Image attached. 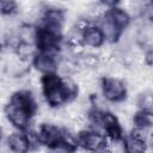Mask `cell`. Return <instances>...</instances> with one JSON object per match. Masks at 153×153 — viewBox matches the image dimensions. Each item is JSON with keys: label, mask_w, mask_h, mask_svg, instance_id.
Wrapping results in <instances>:
<instances>
[{"label": "cell", "mask_w": 153, "mask_h": 153, "mask_svg": "<svg viewBox=\"0 0 153 153\" xmlns=\"http://www.w3.org/2000/svg\"><path fill=\"white\" fill-rule=\"evenodd\" d=\"M37 111V103L27 90L16 91L4 108V114L11 126L18 130L29 128L31 118Z\"/></svg>", "instance_id": "6da1fadb"}, {"label": "cell", "mask_w": 153, "mask_h": 153, "mask_svg": "<svg viewBox=\"0 0 153 153\" xmlns=\"http://www.w3.org/2000/svg\"><path fill=\"white\" fill-rule=\"evenodd\" d=\"M41 85L45 102L50 108H60L71 102V98L63 86L62 76L57 73L42 75Z\"/></svg>", "instance_id": "7a4b0ae2"}, {"label": "cell", "mask_w": 153, "mask_h": 153, "mask_svg": "<svg viewBox=\"0 0 153 153\" xmlns=\"http://www.w3.org/2000/svg\"><path fill=\"white\" fill-rule=\"evenodd\" d=\"M36 38H35V47L37 51H45V53H59L61 43H62V31L36 26Z\"/></svg>", "instance_id": "3957f363"}, {"label": "cell", "mask_w": 153, "mask_h": 153, "mask_svg": "<svg viewBox=\"0 0 153 153\" xmlns=\"http://www.w3.org/2000/svg\"><path fill=\"white\" fill-rule=\"evenodd\" d=\"M78 146L81 149L98 153L106 148L108 137L100 131L94 129H82L76 134Z\"/></svg>", "instance_id": "277c9868"}, {"label": "cell", "mask_w": 153, "mask_h": 153, "mask_svg": "<svg viewBox=\"0 0 153 153\" xmlns=\"http://www.w3.org/2000/svg\"><path fill=\"white\" fill-rule=\"evenodd\" d=\"M100 88L104 99L111 103H120L127 98V85L115 76H104L100 80Z\"/></svg>", "instance_id": "5b68a950"}, {"label": "cell", "mask_w": 153, "mask_h": 153, "mask_svg": "<svg viewBox=\"0 0 153 153\" xmlns=\"http://www.w3.org/2000/svg\"><path fill=\"white\" fill-rule=\"evenodd\" d=\"M57 62L59 59L56 53H45V51H37L31 61L33 68L37 72L42 73L43 75L56 73Z\"/></svg>", "instance_id": "8992f818"}, {"label": "cell", "mask_w": 153, "mask_h": 153, "mask_svg": "<svg viewBox=\"0 0 153 153\" xmlns=\"http://www.w3.org/2000/svg\"><path fill=\"white\" fill-rule=\"evenodd\" d=\"M35 130H36L39 145L53 147L60 143L61 127H57L56 124H53V123H42Z\"/></svg>", "instance_id": "52a82bcc"}, {"label": "cell", "mask_w": 153, "mask_h": 153, "mask_svg": "<svg viewBox=\"0 0 153 153\" xmlns=\"http://www.w3.org/2000/svg\"><path fill=\"white\" fill-rule=\"evenodd\" d=\"M104 16H105L121 32H123V31L129 26L130 20H131L129 13H128L124 8H122V7L117 6V5H116V6H112V7H110V8H108V10L105 11Z\"/></svg>", "instance_id": "ba28073f"}, {"label": "cell", "mask_w": 153, "mask_h": 153, "mask_svg": "<svg viewBox=\"0 0 153 153\" xmlns=\"http://www.w3.org/2000/svg\"><path fill=\"white\" fill-rule=\"evenodd\" d=\"M7 147L12 153H29L31 151L24 130L10 134V136L7 137Z\"/></svg>", "instance_id": "9c48e42d"}, {"label": "cell", "mask_w": 153, "mask_h": 153, "mask_svg": "<svg viewBox=\"0 0 153 153\" xmlns=\"http://www.w3.org/2000/svg\"><path fill=\"white\" fill-rule=\"evenodd\" d=\"M81 38H82V42H84L85 47L99 48L105 43L100 29L94 24H92L90 27H87L81 33Z\"/></svg>", "instance_id": "30bf717a"}, {"label": "cell", "mask_w": 153, "mask_h": 153, "mask_svg": "<svg viewBox=\"0 0 153 153\" xmlns=\"http://www.w3.org/2000/svg\"><path fill=\"white\" fill-rule=\"evenodd\" d=\"M99 29H100V31H102V33H103V37H104V41L105 42H109V43H116L118 39H120V37H121V35H122V32L105 17V16H103L100 19H99V22H98V24H96Z\"/></svg>", "instance_id": "8fae6325"}, {"label": "cell", "mask_w": 153, "mask_h": 153, "mask_svg": "<svg viewBox=\"0 0 153 153\" xmlns=\"http://www.w3.org/2000/svg\"><path fill=\"white\" fill-rule=\"evenodd\" d=\"M63 42H65V45L68 49V51L73 55V57H80L84 54L85 44L82 42L81 35L73 31L63 39Z\"/></svg>", "instance_id": "7c38bea8"}, {"label": "cell", "mask_w": 153, "mask_h": 153, "mask_svg": "<svg viewBox=\"0 0 153 153\" xmlns=\"http://www.w3.org/2000/svg\"><path fill=\"white\" fill-rule=\"evenodd\" d=\"M13 53H14L16 57L19 61H22V62H29V61H32L33 56L37 53V49H36V47H35L33 43L20 41L19 44L13 49Z\"/></svg>", "instance_id": "4fadbf2b"}, {"label": "cell", "mask_w": 153, "mask_h": 153, "mask_svg": "<svg viewBox=\"0 0 153 153\" xmlns=\"http://www.w3.org/2000/svg\"><path fill=\"white\" fill-rule=\"evenodd\" d=\"M148 145L141 140H137L130 135L122 139V151L123 153H147Z\"/></svg>", "instance_id": "5bb4252c"}, {"label": "cell", "mask_w": 153, "mask_h": 153, "mask_svg": "<svg viewBox=\"0 0 153 153\" xmlns=\"http://www.w3.org/2000/svg\"><path fill=\"white\" fill-rule=\"evenodd\" d=\"M79 66L81 69H88V71H93L97 69L100 65V55L94 54V53H87V54H82L79 59H78Z\"/></svg>", "instance_id": "9a60e30c"}, {"label": "cell", "mask_w": 153, "mask_h": 153, "mask_svg": "<svg viewBox=\"0 0 153 153\" xmlns=\"http://www.w3.org/2000/svg\"><path fill=\"white\" fill-rule=\"evenodd\" d=\"M134 127L139 128H152L153 126V111L137 110L133 116Z\"/></svg>", "instance_id": "2e32d148"}, {"label": "cell", "mask_w": 153, "mask_h": 153, "mask_svg": "<svg viewBox=\"0 0 153 153\" xmlns=\"http://www.w3.org/2000/svg\"><path fill=\"white\" fill-rule=\"evenodd\" d=\"M130 136L143 141L145 143H147L148 146L152 142V128H139V127H134L129 134Z\"/></svg>", "instance_id": "e0dca14e"}, {"label": "cell", "mask_w": 153, "mask_h": 153, "mask_svg": "<svg viewBox=\"0 0 153 153\" xmlns=\"http://www.w3.org/2000/svg\"><path fill=\"white\" fill-rule=\"evenodd\" d=\"M18 11H19L18 2H16L13 0H1L0 1V14L11 17V16H14L16 13H18Z\"/></svg>", "instance_id": "ac0fdd59"}, {"label": "cell", "mask_w": 153, "mask_h": 153, "mask_svg": "<svg viewBox=\"0 0 153 153\" xmlns=\"http://www.w3.org/2000/svg\"><path fill=\"white\" fill-rule=\"evenodd\" d=\"M137 106L139 110L153 111V100H152V92L143 91L137 97Z\"/></svg>", "instance_id": "d6986e66"}, {"label": "cell", "mask_w": 153, "mask_h": 153, "mask_svg": "<svg viewBox=\"0 0 153 153\" xmlns=\"http://www.w3.org/2000/svg\"><path fill=\"white\" fill-rule=\"evenodd\" d=\"M92 24H93V22H92L88 17H79V18H76L75 22H74V26H73L74 32L81 35V33H82L87 27H90Z\"/></svg>", "instance_id": "ffe728a7"}, {"label": "cell", "mask_w": 153, "mask_h": 153, "mask_svg": "<svg viewBox=\"0 0 153 153\" xmlns=\"http://www.w3.org/2000/svg\"><path fill=\"white\" fill-rule=\"evenodd\" d=\"M45 153H74V152L69 151L68 148H66L61 145H56V146H53V147H48Z\"/></svg>", "instance_id": "44dd1931"}, {"label": "cell", "mask_w": 153, "mask_h": 153, "mask_svg": "<svg viewBox=\"0 0 153 153\" xmlns=\"http://www.w3.org/2000/svg\"><path fill=\"white\" fill-rule=\"evenodd\" d=\"M143 62L147 65V67H151L153 65V50L152 48H148L143 53Z\"/></svg>", "instance_id": "7402d4cb"}, {"label": "cell", "mask_w": 153, "mask_h": 153, "mask_svg": "<svg viewBox=\"0 0 153 153\" xmlns=\"http://www.w3.org/2000/svg\"><path fill=\"white\" fill-rule=\"evenodd\" d=\"M2 134H4V130H2V127L0 126V141H1V139H2Z\"/></svg>", "instance_id": "603a6c76"}, {"label": "cell", "mask_w": 153, "mask_h": 153, "mask_svg": "<svg viewBox=\"0 0 153 153\" xmlns=\"http://www.w3.org/2000/svg\"><path fill=\"white\" fill-rule=\"evenodd\" d=\"M81 153H94V152H90V151H85V149H82Z\"/></svg>", "instance_id": "cb8c5ba5"}, {"label": "cell", "mask_w": 153, "mask_h": 153, "mask_svg": "<svg viewBox=\"0 0 153 153\" xmlns=\"http://www.w3.org/2000/svg\"><path fill=\"white\" fill-rule=\"evenodd\" d=\"M1 51H2V43L0 42V54H1Z\"/></svg>", "instance_id": "d4e9b609"}]
</instances>
